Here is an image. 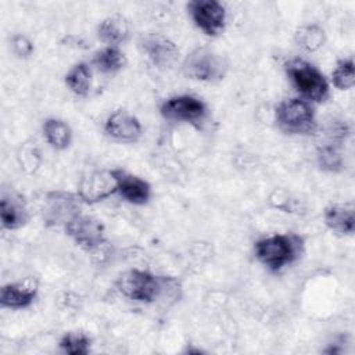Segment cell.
<instances>
[{
    "mask_svg": "<svg viewBox=\"0 0 355 355\" xmlns=\"http://www.w3.org/2000/svg\"><path fill=\"white\" fill-rule=\"evenodd\" d=\"M179 287L178 280L169 276H157L147 270L130 269L116 280V288L125 297L139 302H154L166 290Z\"/></svg>",
    "mask_w": 355,
    "mask_h": 355,
    "instance_id": "cell-1",
    "label": "cell"
},
{
    "mask_svg": "<svg viewBox=\"0 0 355 355\" xmlns=\"http://www.w3.org/2000/svg\"><path fill=\"white\" fill-rule=\"evenodd\" d=\"M257 259L272 272L293 263L302 251V239L297 234H272L254 245Z\"/></svg>",
    "mask_w": 355,
    "mask_h": 355,
    "instance_id": "cell-2",
    "label": "cell"
},
{
    "mask_svg": "<svg viewBox=\"0 0 355 355\" xmlns=\"http://www.w3.org/2000/svg\"><path fill=\"white\" fill-rule=\"evenodd\" d=\"M286 72L295 90L309 103H323L329 98V82L311 62L300 58L286 64Z\"/></svg>",
    "mask_w": 355,
    "mask_h": 355,
    "instance_id": "cell-3",
    "label": "cell"
},
{
    "mask_svg": "<svg viewBox=\"0 0 355 355\" xmlns=\"http://www.w3.org/2000/svg\"><path fill=\"white\" fill-rule=\"evenodd\" d=\"M277 126L288 135H312L316 130V118L309 101L298 97L280 101L275 110Z\"/></svg>",
    "mask_w": 355,
    "mask_h": 355,
    "instance_id": "cell-4",
    "label": "cell"
},
{
    "mask_svg": "<svg viewBox=\"0 0 355 355\" xmlns=\"http://www.w3.org/2000/svg\"><path fill=\"white\" fill-rule=\"evenodd\" d=\"M227 71L225 57L209 47H197L190 51L182 64V72L186 78L201 82L222 80Z\"/></svg>",
    "mask_w": 355,
    "mask_h": 355,
    "instance_id": "cell-5",
    "label": "cell"
},
{
    "mask_svg": "<svg viewBox=\"0 0 355 355\" xmlns=\"http://www.w3.org/2000/svg\"><path fill=\"white\" fill-rule=\"evenodd\" d=\"M194 25L207 36H218L226 25V10L216 0H191L187 3Z\"/></svg>",
    "mask_w": 355,
    "mask_h": 355,
    "instance_id": "cell-6",
    "label": "cell"
},
{
    "mask_svg": "<svg viewBox=\"0 0 355 355\" xmlns=\"http://www.w3.org/2000/svg\"><path fill=\"white\" fill-rule=\"evenodd\" d=\"M159 114L168 121L198 125L207 115V105L198 97L180 94L166 98L159 105Z\"/></svg>",
    "mask_w": 355,
    "mask_h": 355,
    "instance_id": "cell-7",
    "label": "cell"
},
{
    "mask_svg": "<svg viewBox=\"0 0 355 355\" xmlns=\"http://www.w3.org/2000/svg\"><path fill=\"white\" fill-rule=\"evenodd\" d=\"M65 233L85 251L98 250L104 241V226L93 216L78 214L65 226Z\"/></svg>",
    "mask_w": 355,
    "mask_h": 355,
    "instance_id": "cell-8",
    "label": "cell"
},
{
    "mask_svg": "<svg viewBox=\"0 0 355 355\" xmlns=\"http://www.w3.org/2000/svg\"><path fill=\"white\" fill-rule=\"evenodd\" d=\"M139 46L148 61L158 69L165 71L175 65L179 49L166 36L159 33H148L140 37Z\"/></svg>",
    "mask_w": 355,
    "mask_h": 355,
    "instance_id": "cell-9",
    "label": "cell"
},
{
    "mask_svg": "<svg viewBox=\"0 0 355 355\" xmlns=\"http://www.w3.org/2000/svg\"><path fill=\"white\" fill-rule=\"evenodd\" d=\"M80 197L68 191H50L46 196L44 220L49 225H67L80 214Z\"/></svg>",
    "mask_w": 355,
    "mask_h": 355,
    "instance_id": "cell-10",
    "label": "cell"
},
{
    "mask_svg": "<svg viewBox=\"0 0 355 355\" xmlns=\"http://www.w3.org/2000/svg\"><path fill=\"white\" fill-rule=\"evenodd\" d=\"M116 193L114 171H93L83 176L78 186V196L83 202L94 204Z\"/></svg>",
    "mask_w": 355,
    "mask_h": 355,
    "instance_id": "cell-11",
    "label": "cell"
},
{
    "mask_svg": "<svg viewBox=\"0 0 355 355\" xmlns=\"http://www.w3.org/2000/svg\"><path fill=\"white\" fill-rule=\"evenodd\" d=\"M104 132L108 137L119 143H135L141 137V125L139 119L126 110L114 111L104 123Z\"/></svg>",
    "mask_w": 355,
    "mask_h": 355,
    "instance_id": "cell-12",
    "label": "cell"
},
{
    "mask_svg": "<svg viewBox=\"0 0 355 355\" xmlns=\"http://www.w3.org/2000/svg\"><path fill=\"white\" fill-rule=\"evenodd\" d=\"M116 180V193L135 205L146 204L151 197V186L147 180L128 173L122 169H112Z\"/></svg>",
    "mask_w": 355,
    "mask_h": 355,
    "instance_id": "cell-13",
    "label": "cell"
},
{
    "mask_svg": "<svg viewBox=\"0 0 355 355\" xmlns=\"http://www.w3.org/2000/svg\"><path fill=\"white\" fill-rule=\"evenodd\" d=\"M37 294V283L28 277L24 282L8 283L3 286L0 294V304L3 308L22 309L32 305Z\"/></svg>",
    "mask_w": 355,
    "mask_h": 355,
    "instance_id": "cell-14",
    "label": "cell"
},
{
    "mask_svg": "<svg viewBox=\"0 0 355 355\" xmlns=\"http://www.w3.org/2000/svg\"><path fill=\"white\" fill-rule=\"evenodd\" d=\"M129 22L121 14L105 17L97 26V37L111 47H118L129 37Z\"/></svg>",
    "mask_w": 355,
    "mask_h": 355,
    "instance_id": "cell-15",
    "label": "cell"
},
{
    "mask_svg": "<svg viewBox=\"0 0 355 355\" xmlns=\"http://www.w3.org/2000/svg\"><path fill=\"white\" fill-rule=\"evenodd\" d=\"M1 226L7 230L21 227L28 220V214L24 201L18 196L3 193L0 200Z\"/></svg>",
    "mask_w": 355,
    "mask_h": 355,
    "instance_id": "cell-16",
    "label": "cell"
},
{
    "mask_svg": "<svg viewBox=\"0 0 355 355\" xmlns=\"http://www.w3.org/2000/svg\"><path fill=\"white\" fill-rule=\"evenodd\" d=\"M326 226L338 234H352L355 230L354 208L348 205H330L324 209Z\"/></svg>",
    "mask_w": 355,
    "mask_h": 355,
    "instance_id": "cell-17",
    "label": "cell"
},
{
    "mask_svg": "<svg viewBox=\"0 0 355 355\" xmlns=\"http://www.w3.org/2000/svg\"><path fill=\"white\" fill-rule=\"evenodd\" d=\"M43 136L55 150H65L72 141V130L69 125L58 118H49L43 122Z\"/></svg>",
    "mask_w": 355,
    "mask_h": 355,
    "instance_id": "cell-18",
    "label": "cell"
},
{
    "mask_svg": "<svg viewBox=\"0 0 355 355\" xmlns=\"http://www.w3.org/2000/svg\"><path fill=\"white\" fill-rule=\"evenodd\" d=\"M93 64L103 73H115L126 65V57L118 47L107 46L94 53Z\"/></svg>",
    "mask_w": 355,
    "mask_h": 355,
    "instance_id": "cell-19",
    "label": "cell"
},
{
    "mask_svg": "<svg viewBox=\"0 0 355 355\" xmlns=\"http://www.w3.org/2000/svg\"><path fill=\"white\" fill-rule=\"evenodd\" d=\"M65 83L72 93L85 97L92 87V72L86 62L75 64L65 75Z\"/></svg>",
    "mask_w": 355,
    "mask_h": 355,
    "instance_id": "cell-20",
    "label": "cell"
},
{
    "mask_svg": "<svg viewBox=\"0 0 355 355\" xmlns=\"http://www.w3.org/2000/svg\"><path fill=\"white\" fill-rule=\"evenodd\" d=\"M294 40L297 46L308 53L319 50L326 40V35L322 26L316 24H309V25H302L297 29L294 35Z\"/></svg>",
    "mask_w": 355,
    "mask_h": 355,
    "instance_id": "cell-21",
    "label": "cell"
},
{
    "mask_svg": "<svg viewBox=\"0 0 355 355\" xmlns=\"http://www.w3.org/2000/svg\"><path fill=\"white\" fill-rule=\"evenodd\" d=\"M316 161L322 171L337 173L341 172L344 168V157L338 147L333 144L320 146L316 151Z\"/></svg>",
    "mask_w": 355,
    "mask_h": 355,
    "instance_id": "cell-22",
    "label": "cell"
},
{
    "mask_svg": "<svg viewBox=\"0 0 355 355\" xmlns=\"http://www.w3.org/2000/svg\"><path fill=\"white\" fill-rule=\"evenodd\" d=\"M58 345L67 354L86 355L90 351V338L80 331H68L61 337Z\"/></svg>",
    "mask_w": 355,
    "mask_h": 355,
    "instance_id": "cell-23",
    "label": "cell"
},
{
    "mask_svg": "<svg viewBox=\"0 0 355 355\" xmlns=\"http://www.w3.org/2000/svg\"><path fill=\"white\" fill-rule=\"evenodd\" d=\"M333 85L340 90H348L355 83V69H354V60L344 58L340 60L331 73Z\"/></svg>",
    "mask_w": 355,
    "mask_h": 355,
    "instance_id": "cell-24",
    "label": "cell"
},
{
    "mask_svg": "<svg viewBox=\"0 0 355 355\" xmlns=\"http://www.w3.org/2000/svg\"><path fill=\"white\" fill-rule=\"evenodd\" d=\"M11 46L12 51L19 57V58H28L32 55L35 47L33 43L24 35H15L11 39Z\"/></svg>",
    "mask_w": 355,
    "mask_h": 355,
    "instance_id": "cell-25",
    "label": "cell"
}]
</instances>
